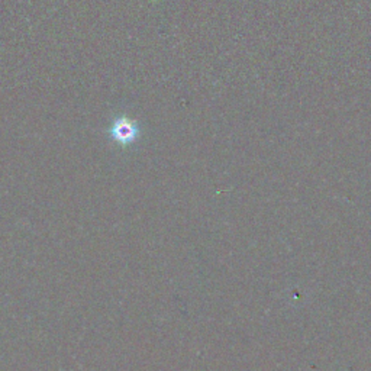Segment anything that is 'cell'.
I'll list each match as a JSON object with an SVG mask.
<instances>
[{
    "label": "cell",
    "instance_id": "6da1fadb",
    "mask_svg": "<svg viewBox=\"0 0 371 371\" xmlns=\"http://www.w3.org/2000/svg\"><path fill=\"white\" fill-rule=\"evenodd\" d=\"M110 135L118 144L129 145L140 137L138 123L127 116H120L115 119L112 128H110Z\"/></svg>",
    "mask_w": 371,
    "mask_h": 371
}]
</instances>
